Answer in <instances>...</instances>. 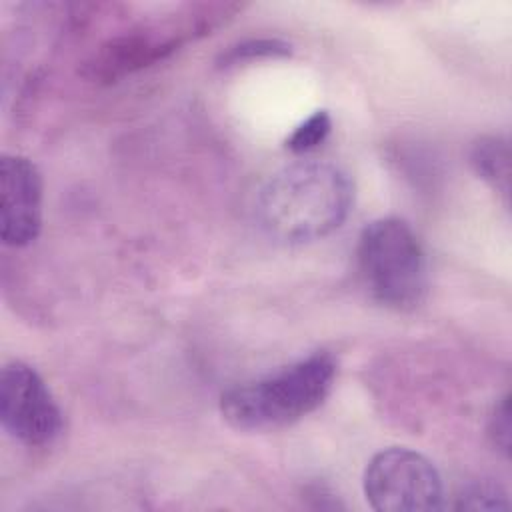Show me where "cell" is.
I'll return each instance as SVG.
<instances>
[{
  "mask_svg": "<svg viewBox=\"0 0 512 512\" xmlns=\"http://www.w3.org/2000/svg\"><path fill=\"white\" fill-rule=\"evenodd\" d=\"M456 510H506L508 498L506 492L488 480L466 484L454 502Z\"/></svg>",
  "mask_w": 512,
  "mask_h": 512,
  "instance_id": "10",
  "label": "cell"
},
{
  "mask_svg": "<svg viewBox=\"0 0 512 512\" xmlns=\"http://www.w3.org/2000/svg\"><path fill=\"white\" fill-rule=\"evenodd\" d=\"M242 6L230 2L190 4L164 20L140 24L104 42L86 64V74L98 82H116L176 52L182 44L210 34Z\"/></svg>",
  "mask_w": 512,
  "mask_h": 512,
  "instance_id": "3",
  "label": "cell"
},
{
  "mask_svg": "<svg viewBox=\"0 0 512 512\" xmlns=\"http://www.w3.org/2000/svg\"><path fill=\"white\" fill-rule=\"evenodd\" d=\"M334 378V358L316 352L274 374L228 388L220 396V412L236 430L284 428L314 412L328 398Z\"/></svg>",
  "mask_w": 512,
  "mask_h": 512,
  "instance_id": "2",
  "label": "cell"
},
{
  "mask_svg": "<svg viewBox=\"0 0 512 512\" xmlns=\"http://www.w3.org/2000/svg\"><path fill=\"white\" fill-rule=\"evenodd\" d=\"M0 420L4 430L26 446L52 442L62 414L40 374L20 362H8L0 374Z\"/></svg>",
  "mask_w": 512,
  "mask_h": 512,
  "instance_id": "6",
  "label": "cell"
},
{
  "mask_svg": "<svg viewBox=\"0 0 512 512\" xmlns=\"http://www.w3.org/2000/svg\"><path fill=\"white\" fill-rule=\"evenodd\" d=\"M364 494L378 512H432L444 508L436 466L410 448H386L364 470Z\"/></svg>",
  "mask_w": 512,
  "mask_h": 512,
  "instance_id": "5",
  "label": "cell"
},
{
  "mask_svg": "<svg viewBox=\"0 0 512 512\" xmlns=\"http://www.w3.org/2000/svg\"><path fill=\"white\" fill-rule=\"evenodd\" d=\"M490 438L498 450L504 454L510 452V402L508 396L500 398V402L494 406L490 424H488Z\"/></svg>",
  "mask_w": 512,
  "mask_h": 512,
  "instance_id": "12",
  "label": "cell"
},
{
  "mask_svg": "<svg viewBox=\"0 0 512 512\" xmlns=\"http://www.w3.org/2000/svg\"><path fill=\"white\" fill-rule=\"evenodd\" d=\"M354 188L328 162H294L270 174L256 192L254 214L274 240L300 244L334 232L348 216Z\"/></svg>",
  "mask_w": 512,
  "mask_h": 512,
  "instance_id": "1",
  "label": "cell"
},
{
  "mask_svg": "<svg viewBox=\"0 0 512 512\" xmlns=\"http://www.w3.org/2000/svg\"><path fill=\"white\" fill-rule=\"evenodd\" d=\"M42 230V176L20 154L0 160V236L6 246L32 244Z\"/></svg>",
  "mask_w": 512,
  "mask_h": 512,
  "instance_id": "7",
  "label": "cell"
},
{
  "mask_svg": "<svg viewBox=\"0 0 512 512\" xmlns=\"http://www.w3.org/2000/svg\"><path fill=\"white\" fill-rule=\"evenodd\" d=\"M332 130V120L326 110H316L302 124L294 128V132L286 140V148L294 154H304L320 146Z\"/></svg>",
  "mask_w": 512,
  "mask_h": 512,
  "instance_id": "11",
  "label": "cell"
},
{
  "mask_svg": "<svg viewBox=\"0 0 512 512\" xmlns=\"http://www.w3.org/2000/svg\"><path fill=\"white\" fill-rule=\"evenodd\" d=\"M292 54V46L280 38H250L228 46L216 60L218 68H232L244 62L286 58Z\"/></svg>",
  "mask_w": 512,
  "mask_h": 512,
  "instance_id": "9",
  "label": "cell"
},
{
  "mask_svg": "<svg viewBox=\"0 0 512 512\" xmlns=\"http://www.w3.org/2000/svg\"><path fill=\"white\" fill-rule=\"evenodd\" d=\"M474 172L504 200L510 196V146L502 136H482L470 150Z\"/></svg>",
  "mask_w": 512,
  "mask_h": 512,
  "instance_id": "8",
  "label": "cell"
},
{
  "mask_svg": "<svg viewBox=\"0 0 512 512\" xmlns=\"http://www.w3.org/2000/svg\"><path fill=\"white\" fill-rule=\"evenodd\" d=\"M358 270L370 296L394 310L416 308L428 288L426 254L400 218H378L358 238Z\"/></svg>",
  "mask_w": 512,
  "mask_h": 512,
  "instance_id": "4",
  "label": "cell"
}]
</instances>
